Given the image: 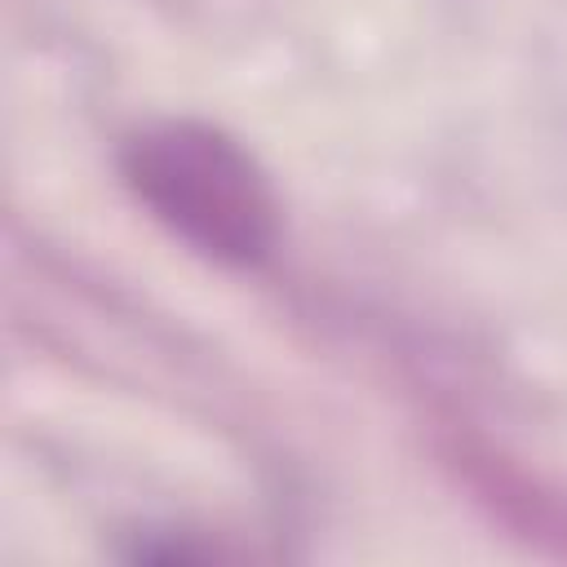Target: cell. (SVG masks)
<instances>
[{
    "mask_svg": "<svg viewBox=\"0 0 567 567\" xmlns=\"http://www.w3.org/2000/svg\"><path fill=\"white\" fill-rule=\"evenodd\" d=\"M120 173L137 204L208 261L257 266L279 244V195L266 168L204 120L142 124L120 151Z\"/></svg>",
    "mask_w": 567,
    "mask_h": 567,
    "instance_id": "6da1fadb",
    "label": "cell"
}]
</instances>
